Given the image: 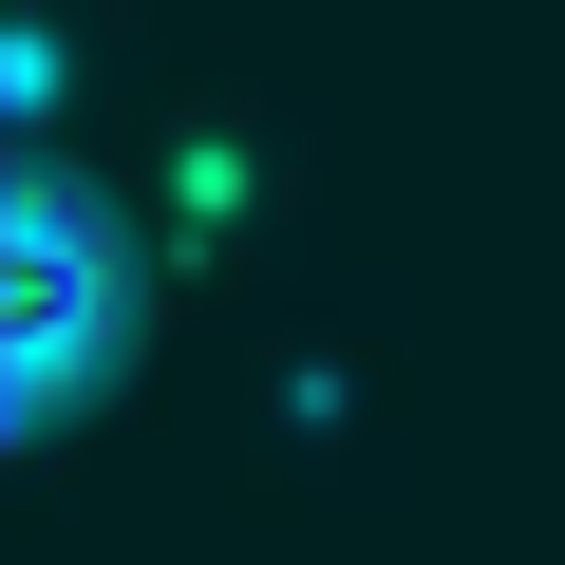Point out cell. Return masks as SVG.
<instances>
[{"instance_id": "1", "label": "cell", "mask_w": 565, "mask_h": 565, "mask_svg": "<svg viewBox=\"0 0 565 565\" xmlns=\"http://www.w3.org/2000/svg\"><path fill=\"white\" fill-rule=\"evenodd\" d=\"M114 321H132V226L76 170H0V415H39Z\"/></svg>"}]
</instances>
